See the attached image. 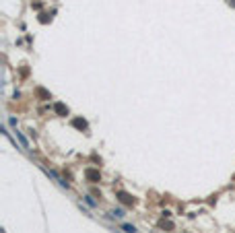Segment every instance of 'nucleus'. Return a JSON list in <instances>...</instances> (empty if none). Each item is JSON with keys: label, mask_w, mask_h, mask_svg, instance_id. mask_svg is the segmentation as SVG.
I'll use <instances>...</instances> for the list:
<instances>
[{"label": "nucleus", "mask_w": 235, "mask_h": 233, "mask_svg": "<svg viewBox=\"0 0 235 233\" xmlns=\"http://www.w3.org/2000/svg\"><path fill=\"white\" fill-rule=\"evenodd\" d=\"M118 196H120V200H122L124 204H134V198H132L130 194H126V192H120Z\"/></svg>", "instance_id": "1"}, {"label": "nucleus", "mask_w": 235, "mask_h": 233, "mask_svg": "<svg viewBox=\"0 0 235 233\" xmlns=\"http://www.w3.org/2000/svg\"><path fill=\"white\" fill-rule=\"evenodd\" d=\"M87 178L91 180V182H99V171H95V169H87Z\"/></svg>", "instance_id": "2"}, {"label": "nucleus", "mask_w": 235, "mask_h": 233, "mask_svg": "<svg viewBox=\"0 0 235 233\" xmlns=\"http://www.w3.org/2000/svg\"><path fill=\"white\" fill-rule=\"evenodd\" d=\"M15 136H17V138H19V142L23 144V149H29V142H27V138H25V136H23L19 130H15Z\"/></svg>", "instance_id": "3"}, {"label": "nucleus", "mask_w": 235, "mask_h": 233, "mask_svg": "<svg viewBox=\"0 0 235 233\" xmlns=\"http://www.w3.org/2000/svg\"><path fill=\"white\" fill-rule=\"evenodd\" d=\"M54 109H56L60 116H66V114H68V107H66V105H62V103H56V107H54Z\"/></svg>", "instance_id": "4"}, {"label": "nucleus", "mask_w": 235, "mask_h": 233, "mask_svg": "<svg viewBox=\"0 0 235 233\" xmlns=\"http://www.w3.org/2000/svg\"><path fill=\"white\" fill-rule=\"evenodd\" d=\"M72 124H74V126H76V128H83V130H85V128H87V122H85V120H81V118H76V120H74V122H72Z\"/></svg>", "instance_id": "5"}, {"label": "nucleus", "mask_w": 235, "mask_h": 233, "mask_svg": "<svg viewBox=\"0 0 235 233\" xmlns=\"http://www.w3.org/2000/svg\"><path fill=\"white\" fill-rule=\"evenodd\" d=\"M122 229H124V231H128V233H136V229H134L132 225H128V223H122Z\"/></svg>", "instance_id": "6"}, {"label": "nucleus", "mask_w": 235, "mask_h": 233, "mask_svg": "<svg viewBox=\"0 0 235 233\" xmlns=\"http://www.w3.org/2000/svg\"><path fill=\"white\" fill-rule=\"evenodd\" d=\"M111 217H118V219H122V217H124V210H122V208H118V210H113V213H111Z\"/></svg>", "instance_id": "7"}, {"label": "nucleus", "mask_w": 235, "mask_h": 233, "mask_svg": "<svg viewBox=\"0 0 235 233\" xmlns=\"http://www.w3.org/2000/svg\"><path fill=\"white\" fill-rule=\"evenodd\" d=\"M85 200H87V202H89L91 206H95V200H93V198H91V196H85Z\"/></svg>", "instance_id": "8"}]
</instances>
